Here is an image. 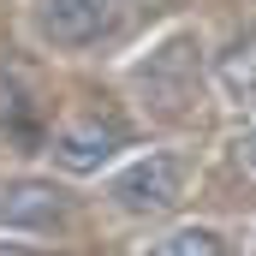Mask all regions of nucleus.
Instances as JSON below:
<instances>
[{
    "label": "nucleus",
    "instance_id": "f257e3e1",
    "mask_svg": "<svg viewBox=\"0 0 256 256\" xmlns=\"http://www.w3.org/2000/svg\"><path fill=\"white\" fill-rule=\"evenodd\" d=\"M185 185H191V161L167 155V149H149V155H137V161H126L114 173L108 196L131 220H155V214H173L185 202Z\"/></svg>",
    "mask_w": 256,
    "mask_h": 256
},
{
    "label": "nucleus",
    "instance_id": "f03ea898",
    "mask_svg": "<svg viewBox=\"0 0 256 256\" xmlns=\"http://www.w3.org/2000/svg\"><path fill=\"white\" fill-rule=\"evenodd\" d=\"M126 149H131V131L114 114H72V120H60L48 131V161L60 173H72V179H96Z\"/></svg>",
    "mask_w": 256,
    "mask_h": 256
},
{
    "label": "nucleus",
    "instance_id": "7ed1b4c3",
    "mask_svg": "<svg viewBox=\"0 0 256 256\" xmlns=\"http://www.w3.org/2000/svg\"><path fill=\"white\" fill-rule=\"evenodd\" d=\"M120 24V0H36L30 6V30L42 48H60V54H78V48H96L108 42Z\"/></svg>",
    "mask_w": 256,
    "mask_h": 256
},
{
    "label": "nucleus",
    "instance_id": "20e7f679",
    "mask_svg": "<svg viewBox=\"0 0 256 256\" xmlns=\"http://www.w3.org/2000/svg\"><path fill=\"white\" fill-rule=\"evenodd\" d=\"M0 232L6 238H60V232H72V196L54 179H6Z\"/></svg>",
    "mask_w": 256,
    "mask_h": 256
},
{
    "label": "nucleus",
    "instance_id": "39448f33",
    "mask_svg": "<svg viewBox=\"0 0 256 256\" xmlns=\"http://www.w3.org/2000/svg\"><path fill=\"white\" fill-rule=\"evenodd\" d=\"M137 84H143L149 102H161V114H179L196 96V54H191V42L173 36L167 48H155L149 60L137 66Z\"/></svg>",
    "mask_w": 256,
    "mask_h": 256
},
{
    "label": "nucleus",
    "instance_id": "423d86ee",
    "mask_svg": "<svg viewBox=\"0 0 256 256\" xmlns=\"http://www.w3.org/2000/svg\"><path fill=\"white\" fill-rule=\"evenodd\" d=\"M137 256H226V238H220V226H173V232H161V238H149Z\"/></svg>",
    "mask_w": 256,
    "mask_h": 256
},
{
    "label": "nucleus",
    "instance_id": "0eeeda50",
    "mask_svg": "<svg viewBox=\"0 0 256 256\" xmlns=\"http://www.w3.org/2000/svg\"><path fill=\"white\" fill-rule=\"evenodd\" d=\"M238 155H244V167H250V173H256V126L244 131V137H238Z\"/></svg>",
    "mask_w": 256,
    "mask_h": 256
},
{
    "label": "nucleus",
    "instance_id": "6e6552de",
    "mask_svg": "<svg viewBox=\"0 0 256 256\" xmlns=\"http://www.w3.org/2000/svg\"><path fill=\"white\" fill-rule=\"evenodd\" d=\"M0 256H42V250H30V244H0Z\"/></svg>",
    "mask_w": 256,
    "mask_h": 256
},
{
    "label": "nucleus",
    "instance_id": "1a4fd4ad",
    "mask_svg": "<svg viewBox=\"0 0 256 256\" xmlns=\"http://www.w3.org/2000/svg\"><path fill=\"white\" fill-rule=\"evenodd\" d=\"M250 256H256V250H250Z\"/></svg>",
    "mask_w": 256,
    "mask_h": 256
}]
</instances>
